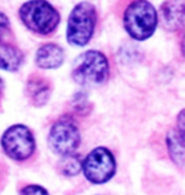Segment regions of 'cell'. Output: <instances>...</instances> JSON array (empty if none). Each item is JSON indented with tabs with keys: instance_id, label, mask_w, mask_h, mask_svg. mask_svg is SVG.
<instances>
[{
	"instance_id": "10",
	"label": "cell",
	"mask_w": 185,
	"mask_h": 195,
	"mask_svg": "<svg viewBox=\"0 0 185 195\" xmlns=\"http://www.w3.org/2000/svg\"><path fill=\"white\" fill-rule=\"evenodd\" d=\"M28 98L35 106H42L49 98V85L41 76H31L27 84Z\"/></svg>"
},
{
	"instance_id": "9",
	"label": "cell",
	"mask_w": 185,
	"mask_h": 195,
	"mask_svg": "<svg viewBox=\"0 0 185 195\" xmlns=\"http://www.w3.org/2000/svg\"><path fill=\"white\" fill-rule=\"evenodd\" d=\"M63 60H65L63 49L55 43H47V45L41 46L35 53V62L38 67L46 70L60 67Z\"/></svg>"
},
{
	"instance_id": "17",
	"label": "cell",
	"mask_w": 185,
	"mask_h": 195,
	"mask_svg": "<svg viewBox=\"0 0 185 195\" xmlns=\"http://www.w3.org/2000/svg\"><path fill=\"white\" fill-rule=\"evenodd\" d=\"M2 85H3V81H2V79H0V90H2Z\"/></svg>"
},
{
	"instance_id": "15",
	"label": "cell",
	"mask_w": 185,
	"mask_h": 195,
	"mask_svg": "<svg viewBox=\"0 0 185 195\" xmlns=\"http://www.w3.org/2000/svg\"><path fill=\"white\" fill-rule=\"evenodd\" d=\"M10 32V23L8 17L0 12V43H4L6 35Z\"/></svg>"
},
{
	"instance_id": "7",
	"label": "cell",
	"mask_w": 185,
	"mask_h": 195,
	"mask_svg": "<svg viewBox=\"0 0 185 195\" xmlns=\"http://www.w3.org/2000/svg\"><path fill=\"white\" fill-rule=\"evenodd\" d=\"M2 146L10 158L22 161L33 153L34 138L29 128L17 124L5 131L2 138Z\"/></svg>"
},
{
	"instance_id": "6",
	"label": "cell",
	"mask_w": 185,
	"mask_h": 195,
	"mask_svg": "<svg viewBox=\"0 0 185 195\" xmlns=\"http://www.w3.org/2000/svg\"><path fill=\"white\" fill-rule=\"evenodd\" d=\"M81 169L89 181L102 184L113 177L116 172V161L108 148L98 147L85 157Z\"/></svg>"
},
{
	"instance_id": "2",
	"label": "cell",
	"mask_w": 185,
	"mask_h": 195,
	"mask_svg": "<svg viewBox=\"0 0 185 195\" xmlns=\"http://www.w3.org/2000/svg\"><path fill=\"white\" fill-rule=\"evenodd\" d=\"M19 17L29 31L47 35L60 23V14L46 0H29L19 9Z\"/></svg>"
},
{
	"instance_id": "13",
	"label": "cell",
	"mask_w": 185,
	"mask_h": 195,
	"mask_svg": "<svg viewBox=\"0 0 185 195\" xmlns=\"http://www.w3.org/2000/svg\"><path fill=\"white\" fill-rule=\"evenodd\" d=\"M81 165H82V161L79 156L70 153V155H65L61 158V161L59 163V169L63 175L75 176L80 172Z\"/></svg>"
},
{
	"instance_id": "4",
	"label": "cell",
	"mask_w": 185,
	"mask_h": 195,
	"mask_svg": "<svg viewBox=\"0 0 185 195\" xmlns=\"http://www.w3.org/2000/svg\"><path fill=\"white\" fill-rule=\"evenodd\" d=\"M109 76V63L106 57L99 51L90 49L79 56L74 63L72 77L84 86L100 85Z\"/></svg>"
},
{
	"instance_id": "16",
	"label": "cell",
	"mask_w": 185,
	"mask_h": 195,
	"mask_svg": "<svg viewBox=\"0 0 185 195\" xmlns=\"http://www.w3.org/2000/svg\"><path fill=\"white\" fill-rule=\"evenodd\" d=\"M22 195H48V193L41 186L29 185V186H25L22 190Z\"/></svg>"
},
{
	"instance_id": "5",
	"label": "cell",
	"mask_w": 185,
	"mask_h": 195,
	"mask_svg": "<svg viewBox=\"0 0 185 195\" xmlns=\"http://www.w3.org/2000/svg\"><path fill=\"white\" fill-rule=\"evenodd\" d=\"M49 146L62 156L72 153L80 143V132L74 118L61 117L55 122L49 131Z\"/></svg>"
},
{
	"instance_id": "1",
	"label": "cell",
	"mask_w": 185,
	"mask_h": 195,
	"mask_svg": "<svg viewBox=\"0 0 185 195\" xmlns=\"http://www.w3.org/2000/svg\"><path fill=\"white\" fill-rule=\"evenodd\" d=\"M159 23L157 12L147 0H134L127 6L123 24L127 33L136 41H145L155 33Z\"/></svg>"
},
{
	"instance_id": "8",
	"label": "cell",
	"mask_w": 185,
	"mask_h": 195,
	"mask_svg": "<svg viewBox=\"0 0 185 195\" xmlns=\"http://www.w3.org/2000/svg\"><path fill=\"white\" fill-rule=\"evenodd\" d=\"M160 18L169 31H177L184 23V0H166L160 8Z\"/></svg>"
},
{
	"instance_id": "11",
	"label": "cell",
	"mask_w": 185,
	"mask_h": 195,
	"mask_svg": "<svg viewBox=\"0 0 185 195\" xmlns=\"http://www.w3.org/2000/svg\"><path fill=\"white\" fill-rule=\"evenodd\" d=\"M24 60L23 53L17 47L0 43V69L5 71H17Z\"/></svg>"
},
{
	"instance_id": "12",
	"label": "cell",
	"mask_w": 185,
	"mask_h": 195,
	"mask_svg": "<svg viewBox=\"0 0 185 195\" xmlns=\"http://www.w3.org/2000/svg\"><path fill=\"white\" fill-rule=\"evenodd\" d=\"M167 146H169V152L173 158V161L179 167H183V165H184V137L180 136L176 129L169 133Z\"/></svg>"
},
{
	"instance_id": "3",
	"label": "cell",
	"mask_w": 185,
	"mask_h": 195,
	"mask_svg": "<svg viewBox=\"0 0 185 195\" xmlns=\"http://www.w3.org/2000/svg\"><path fill=\"white\" fill-rule=\"evenodd\" d=\"M96 25V10L94 5L84 2L74 6L67 20L66 37L71 46L82 47L90 42Z\"/></svg>"
},
{
	"instance_id": "14",
	"label": "cell",
	"mask_w": 185,
	"mask_h": 195,
	"mask_svg": "<svg viewBox=\"0 0 185 195\" xmlns=\"http://www.w3.org/2000/svg\"><path fill=\"white\" fill-rule=\"evenodd\" d=\"M74 108L80 114H84L85 110H90V105L88 103L86 95H85L84 92H79V94H76L75 95V98H74Z\"/></svg>"
}]
</instances>
